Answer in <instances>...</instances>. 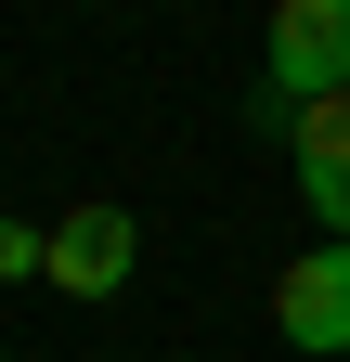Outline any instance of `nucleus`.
Masks as SVG:
<instances>
[{"label": "nucleus", "mask_w": 350, "mask_h": 362, "mask_svg": "<svg viewBox=\"0 0 350 362\" xmlns=\"http://www.w3.org/2000/svg\"><path fill=\"white\" fill-rule=\"evenodd\" d=\"M0 362H13V349H0Z\"/></svg>", "instance_id": "nucleus-6"}, {"label": "nucleus", "mask_w": 350, "mask_h": 362, "mask_svg": "<svg viewBox=\"0 0 350 362\" xmlns=\"http://www.w3.org/2000/svg\"><path fill=\"white\" fill-rule=\"evenodd\" d=\"M350 90V0H286L273 13V39H259V117H312V104H337Z\"/></svg>", "instance_id": "nucleus-1"}, {"label": "nucleus", "mask_w": 350, "mask_h": 362, "mask_svg": "<svg viewBox=\"0 0 350 362\" xmlns=\"http://www.w3.org/2000/svg\"><path fill=\"white\" fill-rule=\"evenodd\" d=\"M273 324H286L298 362H337L350 349V246H312V259L273 272Z\"/></svg>", "instance_id": "nucleus-2"}, {"label": "nucleus", "mask_w": 350, "mask_h": 362, "mask_svg": "<svg viewBox=\"0 0 350 362\" xmlns=\"http://www.w3.org/2000/svg\"><path fill=\"white\" fill-rule=\"evenodd\" d=\"M130 272H143V220L130 207H65L52 220V285L65 298H117Z\"/></svg>", "instance_id": "nucleus-3"}, {"label": "nucleus", "mask_w": 350, "mask_h": 362, "mask_svg": "<svg viewBox=\"0 0 350 362\" xmlns=\"http://www.w3.org/2000/svg\"><path fill=\"white\" fill-rule=\"evenodd\" d=\"M26 272H52V233L39 220H0V285H26Z\"/></svg>", "instance_id": "nucleus-5"}, {"label": "nucleus", "mask_w": 350, "mask_h": 362, "mask_svg": "<svg viewBox=\"0 0 350 362\" xmlns=\"http://www.w3.org/2000/svg\"><path fill=\"white\" fill-rule=\"evenodd\" d=\"M286 156H298V194H312L324 246H350V90L312 104V117H286Z\"/></svg>", "instance_id": "nucleus-4"}]
</instances>
